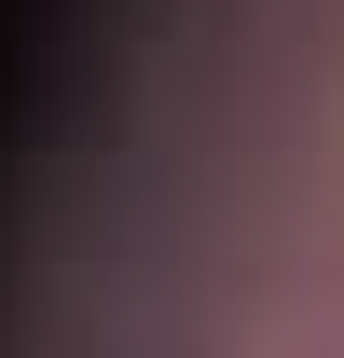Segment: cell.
Segmentation results:
<instances>
[{
    "label": "cell",
    "mask_w": 344,
    "mask_h": 358,
    "mask_svg": "<svg viewBox=\"0 0 344 358\" xmlns=\"http://www.w3.org/2000/svg\"><path fill=\"white\" fill-rule=\"evenodd\" d=\"M289 358H344V303H331V317H317V331H303V345H289Z\"/></svg>",
    "instance_id": "1"
}]
</instances>
